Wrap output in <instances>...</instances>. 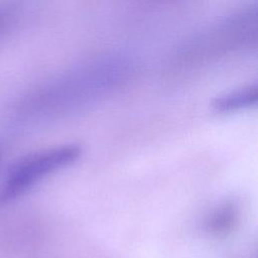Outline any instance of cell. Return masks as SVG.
<instances>
[{
    "label": "cell",
    "instance_id": "6da1fadb",
    "mask_svg": "<svg viewBox=\"0 0 258 258\" xmlns=\"http://www.w3.org/2000/svg\"><path fill=\"white\" fill-rule=\"evenodd\" d=\"M77 145H62L28 154L12 165L0 191L2 202L23 195L48 174L74 162L80 155Z\"/></svg>",
    "mask_w": 258,
    "mask_h": 258
},
{
    "label": "cell",
    "instance_id": "7a4b0ae2",
    "mask_svg": "<svg viewBox=\"0 0 258 258\" xmlns=\"http://www.w3.org/2000/svg\"><path fill=\"white\" fill-rule=\"evenodd\" d=\"M257 96V86H247L217 98L213 107L219 113L233 112L256 104Z\"/></svg>",
    "mask_w": 258,
    "mask_h": 258
},
{
    "label": "cell",
    "instance_id": "3957f363",
    "mask_svg": "<svg viewBox=\"0 0 258 258\" xmlns=\"http://www.w3.org/2000/svg\"><path fill=\"white\" fill-rule=\"evenodd\" d=\"M17 5L12 0H0V35L6 32L15 22Z\"/></svg>",
    "mask_w": 258,
    "mask_h": 258
}]
</instances>
